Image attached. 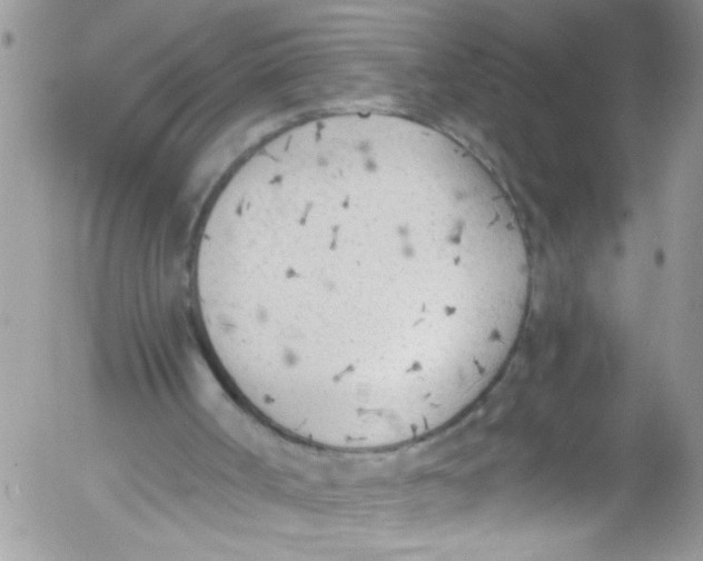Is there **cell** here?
Returning a JSON list of instances; mask_svg holds the SVG:
<instances>
[{
    "mask_svg": "<svg viewBox=\"0 0 703 561\" xmlns=\"http://www.w3.org/2000/svg\"><path fill=\"white\" fill-rule=\"evenodd\" d=\"M195 291L221 372L265 420L334 450L438 431L495 382L531 265L488 169L435 128L343 115L274 138L230 177Z\"/></svg>",
    "mask_w": 703,
    "mask_h": 561,
    "instance_id": "6da1fadb",
    "label": "cell"
}]
</instances>
